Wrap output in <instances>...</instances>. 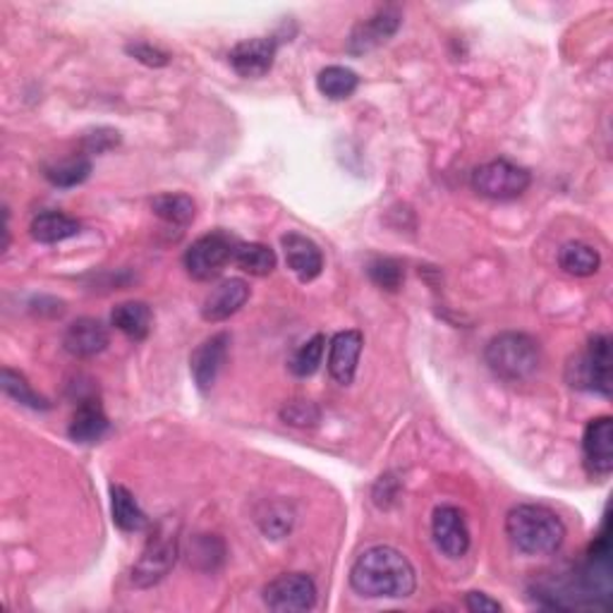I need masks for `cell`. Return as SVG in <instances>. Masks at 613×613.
Listing matches in <instances>:
<instances>
[{
    "mask_svg": "<svg viewBox=\"0 0 613 613\" xmlns=\"http://www.w3.org/2000/svg\"><path fill=\"white\" fill-rule=\"evenodd\" d=\"M0 386H3L6 396H10L12 400L20 402V406H26L32 410H49L51 408V402L44 396H39L34 388L30 386V381H26L24 376L15 369H10V367L3 369V374H0Z\"/></svg>",
    "mask_w": 613,
    "mask_h": 613,
    "instance_id": "4316f807",
    "label": "cell"
},
{
    "mask_svg": "<svg viewBox=\"0 0 613 613\" xmlns=\"http://www.w3.org/2000/svg\"><path fill=\"white\" fill-rule=\"evenodd\" d=\"M178 527L171 520H163L153 529L147 547L132 568V582L137 588H151L171 573L178 561Z\"/></svg>",
    "mask_w": 613,
    "mask_h": 613,
    "instance_id": "277c9868",
    "label": "cell"
},
{
    "mask_svg": "<svg viewBox=\"0 0 613 613\" xmlns=\"http://www.w3.org/2000/svg\"><path fill=\"white\" fill-rule=\"evenodd\" d=\"M249 300V283L243 278H228L218 283L202 302V319L204 322H226L233 314H238L245 302Z\"/></svg>",
    "mask_w": 613,
    "mask_h": 613,
    "instance_id": "9a60e30c",
    "label": "cell"
},
{
    "mask_svg": "<svg viewBox=\"0 0 613 613\" xmlns=\"http://www.w3.org/2000/svg\"><path fill=\"white\" fill-rule=\"evenodd\" d=\"M400 22H402V15L398 8L388 6V8L376 10L372 18L355 24L351 39H347V51H351L353 55H362V53H369L374 49L384 46L386 41L400 30Z\"/></svg>",
    "mask_w": 613,
    "mask_h": 613,
    "instance_id": "9c48e42d",
    "label": "cell"
},
{
    "mask_svg": "<svg viewBox=\"0 0 613 613\" xmlns=\"http://www.w3.org/2000/svg\"><path fill=\"white\" fill-rule=\"evenodd\" d=\"M281 415L286 422L295 424V427H306V424L319 422V410L312 406V402H304V400L288 402V408H283Z\"/></svg>",
    "mask_w": 613,
    "mask_h": 613,
    "instance_id": "f546056e",
    "label": "cell"
},
{
    "mask_svg": "<svg viewBox=\"0 0 613 613\" xmlns=\"http://www.w3.org/2000/svg\"><path fill=\"white\" fill-rule=\"evenodd\" d=\"M465 604L472 613H498L501 609H504L496 602V599H492L490 594H484V592H467Z\"/></svg>",
    "mask_w": 613,
    "mask_h": 613,
    "instance_id": "d6a6232c",
    "label": "cell"
},
{
    "mask_svg": "<svg viewBox=\"0 0 613 613\" xmlns=\"http://www.w3.org/2000/svg\"><path fill=\"white\" fill-rule=\"evenodd\" d=\"M351 584L369 599H408L417 588V576L406 553L379 545L357 556Z\"/></svg>",
    "mask_w": 613,
    "mask_h": 613,
    "instance_id": "6da1fadb",
    "label": "cell"
},
{
    "mask_svg": "<svg viewBox=\"0 0 613 613\" xmlns=\"http://www.w3.org/2000/svg\"><path fill=\"white\" fill-rule=\"evenodd\" d=\"M110 515H114V523L122 533H142L149 527L147 513L139 508L132 492L125 490L122 484L110 486Z\"/></svg>",
    "mask_w": 613,
    "mask_h": 613,
    "instance_id": "d6986e66",
    "label": "cell"
},
{
    "mask_svg": "<svg viewBox=\"0 0 613 613\" xmlns=\"http://www.w3.org/2000/svg\"><path fill=\"white\" fill-rule=\"evenodd\" d=\"M79 230H82L79 221L69 218L61 212L39 214L30 226L32 238L41 245H55V243L67 240V238H75V235H79Z\"/></svg>",
    "mask_w": 613,
    "mask_h": 613,
    "instance_id": "44dd1931",
    "label": "cell"
},
{
    "mask_svg": "<svg viewBox=\"0 0 613 613\" xmlns=\"http://www.w3.org/2000/svg\"><path fill=\"white\" fill-rule=\"evenodd\" d=\"M431 535L437 547L449 559H463L470 551V529L465 515L455 506H439L431 518Z\"/></svg>",
    "mask_w": 613,
    "mask_h": 613,
    "instance_id": "30bf717a",
    "label": "cell"
},
{
    "mask_svg": "<svg viewBox=\"0 0 613 613\" xmlns=\"http://www.w3.org/2000/svg\"><path fill=\"white\" fill-rule=\"evenodd\" d=\"M278 44L273 36H257L240 41L228 55L235 73L245 79H259L269 73L276 61Z\"/></svg>",
    "mask_w": 613,
    "mask_h": 613,
    "instance_id": "7c38bea8",
    "label": "cell"
},
{
    "mask_svg": "<svg viewBox=\"0 0 613 613\" xmlns=\"http://www.w3.org/2000/svg\"><path fill=\"white\" fill-rule=\"evenodd\" d=\"M228 345H230V336L226 331H221L214 333L212 338H206L202 345H197V351L192 353L190 372L202 394H206L208 388H214L223 362L228 357Z\"/></svg>",
    "mask_w": 613,
    "mask_h": 613,
    "instance_id": "4fadbf2b",
    "label": "cell"
},
{
    "mask_svg": "<svg viewBox=\"0 0 613 613\" xmlns=\"http://www.w3.org/2000/svg\"><path fill=\"white\" fill-rule=\"evenodd\" d=\"M85 151L87 153H106L120 144V132L110 128H99L85 137Z\"/></svg>",
    "mask_w": 613,
    "mask_h": 613,
    "instance_id": "4dcf8cb0",
    "label": "cell"
},
{
    "mask_svg": "<svg viewBox=\"0 0 613 613\" xmlns=\"http://www.w3.org/2000/svg\"><path fill=\"white\" fill-rule=\"evenodd\" d=\"M506 535L525 556H551L563 547L566 525L547 506L523 504L506 515Z\"/></svg>",
    "mask_w": 613,
    "mask_h": 613,
    "instance_id": "7a4b0ae2",
    "label": "cell"
},
{
    "mask_svg": "<svg viewBox=\"0 0 613 613\" xmlns=\"http://www.w3.org/2000/svg\"><path fill=\"white\" fill-rule=\"evenodd\" d=\"M357 87H359L357 73H353L351 67H343V65L324 67L316 77V89L331 101L351 99V96L357 92Z\"/></svg>",
    "mask_w": 613,
    "mask_h": 613,
    "instance_id": "603a6c76",
    "label": "cell"
},
{
    "mask_svg": "<svg viewBox=\"0 0 613 613\" xmlns=\"http://www.w3.org/2000/svg\"><path fill=\"white\" fill-rule=\"evenodd\" d=\"M128 53L132 55V58H137L139 63H144L149 67H163V65L171 63L169 53L157 49V46H151V44H144V41H139V44H130Z\"/></svg>",
    "mask_w": 613,
    "mask_h": 613,
    "instance_id": "1f68e13d",
    "label": "cell"
},
{
    "mask_svg": "<svg viewBox=\"0 0 613 613\" xmlns=\"http://www.w3.org/2000/svg\"><path fill=\"white\" fill-rule=\"evenodd\" d=\"M566 376L573 388L611 396V338L606 333L590 338L588 347L570 359Z\"/></svg>",
    "mask_w": 613,
    "mask_h": 613,
    "instance_id": "5b68a950",
    "label": "cell"
},
{
    "mask_svg": "<svg viewBox=\"0 0 613 613\" xmlns=\"http://www.w3.org/2000/svg\"><path fill=\"white\" fill-rule=\"evenodd\" d=\"M288 269L295 273L302 283H310L324 271V255L319 245L302 233H286L281 238Z\"/></svg>",
    "mask_w": 613,
    "mask_h": 613,
    "instance_id": "5bb4252c",
    "label": "cell"
},
{
    "mask_svg": "<svg viewBox=\"0 0 613 613\" xmlns=\"http://www.w3.org/2000/svg\"><path fill=\"white\" fill-rule=\"evenodd\" d=\"M110 322L114 326L125 333L130 341H144L151 331V322H153V314H151V306L147 302H122L118 304L114 314H110Z\"/></svg>",
    "mask_w": 613,
    "mask_h": 613,
    "instance_id": "ffe728a7",
    "label": "cell"
},
{
    "mask_svg": "<svg viewBox=\"0 0 613 613\" xmlns=\"http://www.w3.org/2000/svg\"><path fill=\"white\" fill-rule=\"evenodd\" d=\"M92 173V161L87 157H73L58 163H51L44 169V175L55 187H77L85 183Z\"/></svg>",
    "mask_w": 613,
    "mask_h": 613,
    "instance_id": "484cf974",
    "label": "cell"
},
{
    "mask_svg": "<svg viewBox=\"0 0 613 613\" xmlns=\"http://www.w3.org/2000/svg\"><path fill=\"white\" fill-rule=\"evenodd\" d=\"M324 347H326V338L322 333H316L314 338H310L306 343H302L295 353H292L288 367L290 372L300 376V379H306V376H312L319 365H322L324 359Z\"/></svg>",
    "mask_w": 613,
    "mask_h": 613,
    "instance_id": "83f0119b",
    "label": "cell"
},
{
    "mask_svg": "<svg viewBox=\"0 0 613 613\" xmlns=\"http://www.w3.org/2000/svg\"><path fill=\"white\" fill-rule=\"evenodd\" d=\"M362 345H365V336L359 331H341L331 338L329 345V374L336 379L341 386H351L357 372V362L362 355Z\"/></svg>",
    "mask_w": 613,
    "mask_h": 613,
    "instance_id": "e0dca14e",
    "label": "cell"
},
{
    "mask_svg": "<svg viewBox=\"0 0 613 613\" xmlns=\"http://www.w3.org/2000/svg\"><path fill=\"white\" fill-rule=\"evenodd\" d=\"M559 267L576 278L594 276L602 267V257L588 243H566L559 252Z\"/></svg>",
    "mask_w": 613,
    "mask_h": 613,
    "instance_id": "7402d4cb",
    "label": "cell"
},
{
    "mask_svg": "<svg viewBox=\"0 0 613 613\" xmlns=\"http://www.w3.org/2000/svg\"><path fill=\"white\" fill-rule=\"evenodd\" d=\"M529 183H533L529 171L518 163H510L508 159L490 161L472 173V187H475V192H480L486 200L496 202H510L523 197Z\"/></svg>",
    "mask_w": 613,
    "mask_h": 613,
    "instance_id": "52a82bcc",
    "label": "cell"
},
{
    "mask_svg": "<svg viewBox=\"0 0 613 613\" xmlns=\"http://www.w3.org/2000/svg\"><path fill=\"white\" fill-rule=\"evenodd\" d=\"M233 261L238 264L245 273L264 278L273 273L276 269V252L264 243H240L238 249H235Z\"/></svg>",
    "mask_w": 613,
    "mask_h": 613,
    "instance_id": "d4e9b609",
    "label": "cell"
},
{
    "mask_svg": "<svg viewBox=\"0 0 613 613\" xmlns=\"http://www.w3.org/2000/svg\"><path fill=\"white\" fill-rule=\"evenodd\" d=\"M151 212L157 214L161 221L171 223V226H180L185 228L197 216V204H194L192 197L187 194H159V197H153L151 202Z\"/></svg>",
    "mask_w": 613,
    "mask_h": 613,
    "instance_id": "cb8c5ba5",
    "label": "cell"
},
{
    "mask_svg": "<svg viewBox=\"0 0 613 613\" xmlns=\"http://www.w3.org/2000/svg\"><path fill=\"white\" fill-rule=\"evenodd\" d=\"M264 602L278 613L310 611L316 604V584L304 573L278 576L264 588Z\"/></svg>",
    "mask_w": 613,
    "mask_h": 613,
    "instance_id": "ba28073f",
    "label": "cell"
},
{
    "mask_svg": "<svg viewBox=\"0 0 613 613\" xmlns=\"http://www.w3.org/2000/svg\"><path fill=\"white\" fill-rule=\"evenodd\" d=\"M240 240L228 230H212L194 240L185 252V269L194 281H214L226 269V264L233 261L235 249Z\"/></svg>",
    "mask_w": 613,
    "mask_h": 613,
    "instance_id": "8992f818",
    "label": "cell"
},
{
    "mask_svg": "<svg viewBox=\"0 0 613 613\" xmlns=\"http://www.w3.org/2000/svg\"><path fill=\"white\" fill-rule=\"evenodd\" d=\"M108 417L99 400H82L75 410L73 422H69L67 434L75 443H96L108 434Z\"/></svg>",
    "mask_w": 613,
    "mask_h": 613,
    "instance_id": "ac0fdd59",
    "label": "cell"
},
{
    "mask_svg": "<svg viewBox=\"0 0 613 613\" xmlns=\"http://www.w3.org/2000/svg\"><path fill=\"white\" fill-rule=\"evenodd\" d=\"M584 465L596 477H609L613 470V422L611 417H596L582 434Z\"/></svg>",
    "mask_w": 613,
    "mask_h": 613,
    "instance_id": "8fae6325",
    "label": "cell"
},
{
    "mask_svg": "<svg viewBox=\"0 0 613 613\" xmlns=\"http://www.w3.org/2000/svg\"><path fill=\"white\" fill-rule=\"evenodd\" d=\"M108 343H110V336H108L106 324L101 322V319H94V316L77 319V322L67 326L65 336H63L65 351L79 359L101 355L108 347Z\"/></svg>",
    "mask_w": 613,
    "mask_h": 613,
    "instance_id": "2e32d148",
    "label": "cell"
},
{
    "mask_svg": "<svg viewBox=\"0 0 613 613\" xmlns=\"http://www.w3.org/2000/svg\"><path fill=\"white\" fill-rule=\"evenodd\" d=\"M367 273L374 286H379L381 290H388V292H398L402 288V281H406V269H402L400 261H396L391 257L372 259Z\"/></svg>",
    "mask_w": 613,
    "mask_h": 613,
    "instance_id": "f1b7e54d",
    "label": "cell"
},
{
    "mask_svg": "<svg viewBox=\"0 0 613 613\" xmlns=\"http://www.w3.org/2000/svg\"><path fill=\"white\" fill-rule=\"evenodd\" d=\"M486 365L498 379L510 384L527 381L533 379L541 365V347L527 333H498L486 345Z\"/></svg>",
    "mask_w": 613,
    "mask_h": 613,
    "instance_id": "3957f363",
    "label": "cell"
}]
</instances>
